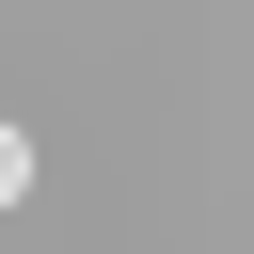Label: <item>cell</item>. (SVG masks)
<instances>
[{"label": "cell", "instance_id": "cell-1", "mask_svg": "<svg viewBox=\"0 0 254 254\" xmlns=\"http://www.w3.org/2000/svg\"><path fill=\"white\" fill-rule=\"evenodd\" d=\"M0 206H32V127H0Z\"/></svg>", "mask_w": 254, "mask_h": 254}]
</instances>
